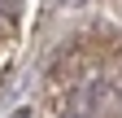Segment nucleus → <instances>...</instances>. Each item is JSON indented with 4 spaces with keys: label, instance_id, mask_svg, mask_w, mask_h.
Masks as SVG:
<instances>
[{
    "label": "nucleus",
    "instance_id": "obj_1",
    "mask_svg": "<svg viewBox=\"0 0 122 118\" xmlns=\"http://www.w3.org/2000/svg\"><path fill=\"white\" fill-rule=\"evenodd\" d=\"M66 5H74V0H66Z\"/></svg>",
    "mask_w": 122,
    "mask_h": 118
}]
</instances>
